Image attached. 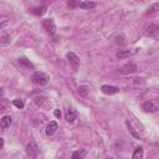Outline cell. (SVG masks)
I'll return each mask as SVG.
<instances>
[{
  "instance_id": "1",
  "label": "cell",
  "mask_w": 159,
  "mask_h": 159,
  "mask_svg": "<svg viewBox=\"0 0 159 159\" xmlns=\"http://www.w3.org/2000/svg\"><path fill=\"white\" fill-rule=\"evenodd\" d=\"M31 80H32V82H34V83H36V84L45 86V84H47V83H48L50 77H48L45 72H42V71H36V72L31 76Z\"/></svg>"
},
{
  "instance_id": "2",
  "label": "cell",
  "mask_w": 159,
  "mask_h": 159,
  "mask_svg": "<svg viewBox=\"0 0 159 159\" xmlns=\"http://www.w3.org/2000/svg\"><path fill=\"white\" fill-rule=\"evenodd\" d=\"M142 109L147 113H154L158 111V103L154 99H149L142 104Z\"/></svg>"
},
{
  "instance_id": "3",
  "label": "cell",
  "mask_w": 159,
  "mask_h": 159,
  "mask_svg": "<svg viewBox=\"0 0 159 159\" xmlns=\"http://www.w3.org/2000/svg\"><path fill=\"white\" fill-rule=\"evenodd\" d=\"M42 27L46 30L47 34H50V35H55L56 25H55L53 19H45V20L42 21Z\"/></svg>"
},
{
  "instance_id": "4",
  "label": "cell",
  "mask_w": 159,
  "mask_h": 159,
  "mask_svg": "<svg viewBox=\"0 0 159 159\" xmlns=\"http://www.w3.org/2000/svg\"><path fill=\"white\" fill-rule=\"evenodd\" d=\"M137 70H138V67H137L135 63H133V62H128V63H125L124 66H122L118 71H119V73H122V75H130V73L135 72Z\"/></svg>"
},
{
  "instance_id": "5",
  "label": "cell",
  "mask_w": 159,
  "mask_h": 159,
  "mask_svg": "<svg viewBox=\"0 0 159 159\" xmlns=\"http://www.w3.org/2000/svg\"><path fill=\"white\" fill-rule=\"evenodd\" d=\"M145 34L149 36V37H158V32H159V27L157 24L154 22H150L145 26Z\"/></svg>"
},
{
  "instance_id": "6",
  "label": "cell",
  "mask_w": 159,
  "mask_h": 159,
  "mask_svg": "<svg viewBox=\"0 0 159 159\" xmlns=\"http://www.w3.org/2000/svg\"><path fill=\"white\" fill-rule=\"evenodd\" d=\"M26 153H27L29 157L36 158L37 154H39V145H37L35 142H30V143L26 145Z\"/></svg>"
},
{
  "instance_id": "7",
  "label": "cell",
  "mask_w": 159,
  "mask_h": 159,
  "mask_svg": "<svg viewBox=\"0 0 159 159\" xmlns=\"http://www.w3.org/2000/svg\"><path fill=\"white\" fill-rule=\"evenodd\" d=\"M66 57H67L70 65L73 67V70L77 71V68H78V66H80V58H78V56H77L75 52H68V53L66 55Z\"/></svg>"
},
{
  "instance_id": "8",
  "label": "cell",
  "mask_w": 159,
  "mask_h": 159,
  "mask_svg": "<svg viewBox=\"0 0 159 159\" xmlns=\"http://www.w3.org/2000/svg\"><path fill=\"white\" fill-rule=\"evenodd\" d=\"M138 48H134V50H119L116 52V57L117 58H127V57H130L133 56L134 53H137Z\"/></svg>"
},
{
  "instance_id": "9",
  "label": "cell",
  "mask_w": 159,
  "mask_h": 159,
  "mask_svg": "<svg viewBox=\"0 0 159 159\" xmlns=\"http://www.w3.org/2000/svg\"><path fill=\"white\" fill-rule=\"evenodd\" d=\"M101 91L106 94H116L119 92V87H116V86H109V84H103L101 87Z\"/></svg>"
},
{
  "instance_id": "10",
  "label": "cell",
  "mask_w": 159,
  "mask_h": 159,
  "mask_svg": "<svg viewBox=\"0 0 159 159\" xmlns=\"http://www.w3.org/2000/svg\"><path fill=\"white\" fill-rule=\"evenodd\" d=\"M96 6H97V4L93 2V1H82V2L78 4L77 7L82 9V10H92V9H94Z\"/></svg>"
},
{
  "instance_id": "11",
  "label": "cell",
  "mask_w": 159,
  "mask_h": 159,
  "mask_svg": "<svg viewBox=\"0 0 159 159\" xmlns=\"http://www.w3.org/2000/svg\"><path fill=\"white\" fill-rule=\"evenodd\" d=\"M57 123L55 122V120H52V122H50L47 125H46V129H45V133H46V135H52L55 132H56V129H57Z\"/></svg>"
},
{
  "instance_id": "12",
  "label": "cell",
  "mask_w": 159,
  "mask_h": 159,
  "mask_svg": "<svg viewBox=\"0 0 159 159\" xmlns=\"http://www.w3.org/2000/svg\"><path fill=\"white\" fill-rule=\"evenodd\" d=\"M11 123H12V118L10 116H4L0 119V128H2V129L9 128L11 125Z\"/></svg>"
},
{
  "instance_id": "13",
  "label": "cell",
  "mask_w": 159,
  "mask_h": 159,
  "mask_svg": "<svg viewBox=\"0 0 159 159\" xmlns=\"http://www.w3.org/2000/svg\"><path fill=\"white\" fill-rule=\"evenodd\" d=\"M76 117H77V112H76L73 108H68L67 112H66V114H65L66 120L71 123V122H73V120L76 119Z\"/></svg>"
},
{
  "instance_id": "14",
  "label": "cell",
  "mask_w": 159,
  "mask_h": 159,
  "mask_svg": "<svg viewBox=\"0 0 159 159\" xmlns=\"http://www.w3.org/2000/svg\"><path fill=\"white\" fill-rule=\"evenodd\" d=\"M46 6L43 5V6H39V7H34V9H31L30 11H31V14H34V15H36V16H41V15H43L45 12H46Z\"/></svg>"
},
{
  "instance_id": "15",
  "label": "cell",
  "mask_w": 159,
  "mask_h": 159,
  "mask_svg": "<svg viewBox=\"0 0 159 159\" xmlns=\"http://www.w3.org/2000/svg\"><path fill=\"white\" fill-rule=\"evenodd\" d=\"M125 125H127L128 132L130 133V135H132L133 138H135V139H139V134H138V133H137V130L133 128V125H132V123H130L129 120H125Z\"/></svg>"
},
{
  "instance_id": "16",
  "label": "cell",
  "mask_w": 159,
  "mask_h": 159,
  "mask_svg": "<svg viewBox=\"0 0 159 159\" xmlns=\"http://www.w3.org/2000/svg\"><path fill=\"white\" fill-rule=\"evenodd\" d=\"M84 157H86V150H83V149L76 150V152H73L72 155H71L72 159H82V158H84Z\"/></svg>"
},
{
  "instance_id": "17",
  "label": "cell",
  "mask_w": 159,
  "mask_h": 159,
  "mask_svg": "<svg viewBox=\"0 0 159 159\" xmlns=\"http://www.w3.org/2000/svg\"><path fill=\"white\" fill-rule=\"evenodd\" d=\"M77 92H78V94L80 96H82V97H86L87 96V93H88V87L87 86H80L78 87V89H77Z\"/></svg>"
},
{
  "instance_id": "18",
  "label": "cell",
  "mask_w": 159,
  "mask_h": 159,
  "mask_svg": "<svg viewBox=\"0 0 159 159\" xmlns=\"http://www.w3.org/2000/svg\"><path fill=\"white\" fill-rule=\"evenodd\" d=\"M134 159H137V158H142L143 157V148L142 147H137L135 149H134V153H133V155H132Z\"/></svg>"
},
{
  "instance_id": "19",
  "label": "cell",
  "mask_w": 159,
  "mask_h": 159,
  "mask_svg": "<svg viewBox=\"0 0 159 159\" xmlns=\"http://www.w3.org/2000/svg\"><path fill=\"white\" fill-rule=\"evenodd\" d=\"M158 7H159V5H158V2H154L149 9H148V11L145 12V15H150V14H154L157 10H158Z\"/></svg>"
},
{
  "instance_id": "20",
  "label": "cell",
  "mask_w": 159,
  "mask_h": 159,
  "mask_svg": "<svg viewBox=\"0 0 159 159\" xmlns=\"http://www.w3.org/2000/svg\"><path fill=\"white\" fill-rule=\"evenodd\" d=\"M12 104H14L16 108H19V109H21V108L25 107V103H24L22 99H14V101H12Z\"/></svg>"
},
{
  "instance_id": "21",
  "label": "cell",
  "mask_w": 159,
  "mask_h": 159,
  "mask_svg": "<svg viewBox=\"0 0 159 159\" xmlns=\"http://www.w3.org/2000/svg\"><path fill=\"white\" fill-rule=\"evenodd\" d=\"M19 62H20V65L26 66L27 68H32V67H34V65H32L30 61H27L26 58H20V60H19Z\"/></svg>"
},
{
  "instance_id": "22",
  "label": "cell",
  "mask_w": 159,
  "mask_h": 159,
  "mask_svg": "<svg viewBox=\"0 0 159 159\" xmlns=\"http://www.w3.org/2000/svg\"><path fill=\"white\" fill-rule=\"evenodd\" d=\"M80 2H81L80 0H67V4L70 7H77Z\"/></svg>"
},
{
  "instance_id": "23",
  "label": "cell",
  "mask_w": 159,
  "mask_h": 159,
  "mask_svg": "<svg viewBox=\"0 0 159 159\" xmlns=\"http://www.w3.org/2000/svg\"><path fill=\"white\" fill-rule=\"evenodd\" d=\"M53 114H55L56 118H61V111H60V109H55Z\"/></svg>"
},
{
  "instance_id": "24",
  "label": "cell",
  "mask_w": 159,
  "mask_h": 159,
  "mask_svg": "<svg viewBox=\"0 0 159 159\" xmlns=\"http://www.w3.org/2000/svg\"><path fill=\"white\" fill-rule=\"evenodd\" d=\"M2 147H4V139H2L1 137H0V149H1Z\"/></svg>"
},
{
  "instance_id": "25",
  "label": "cell",
  "mask_w": 159,
  "mask_h": 159,
  "mask_svg": "<svg viewBox=\"0 0 159 159\" xmlns=\"http://www.w3.org/2000/svg\"><path fill=\"white\" fill-rule=\"evenodd\" d=\"M4 96V91H2V88H0V97H2Z\"/></svg>"
},
{
  "instance_id": "26",
  "label": "cell",
  "mask_w": 159,
  "mask_h": 159,
  "mask_svg": "<svg viewBox=\"0 0 159 159\" xmlns=\"http://www.w3.org/2000/svg\"><path fill=\"white\" fill-rule=\"evenodd\" d=\"M41 1H43V2H46V1H53V0H41Z\"/></svg>"
},
{
  "instance_id": "27",
  "label": "cell",
  "mask_w": 159,
  "mask_h": 159,
  "mask_svg": "<svg viewBox=\"0 0 159 159\" xmlns=\"http://www.w3.org/2000/svg\"><path fill=\"white\" fill-rule=\"evenodd\" d=\"M137 1H145V0H137Z\"/></svg>"
}]
</instances>
